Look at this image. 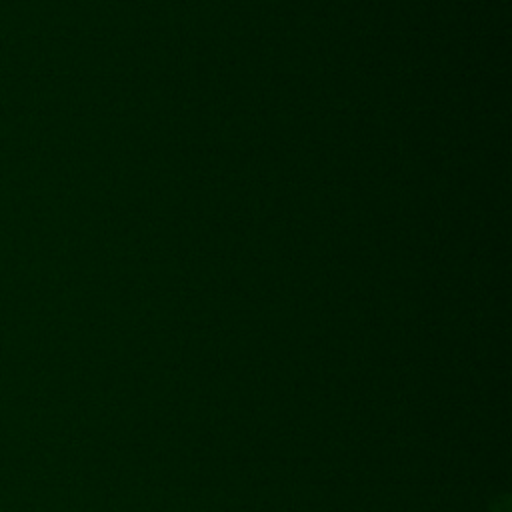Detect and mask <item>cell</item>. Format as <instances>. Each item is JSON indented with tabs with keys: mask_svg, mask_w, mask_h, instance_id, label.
I'll return each mask as SVG.
<instances>
[{
	"mask_svg": "<svg viewBox=\"0 0 512 512\" xmlns=\"http://www.w3.org/2000/svg\"><path fill=\"white\" fill-rule=\"evenodd\" d=\"M494 512H510V502H508V496H502L500 500H496Z\"/></svg>",
	"mask_w": 512,
	"mask_h": 512,
	"instance_id": "6da1fadb",
	"label": "cell"
}]
</instances>
